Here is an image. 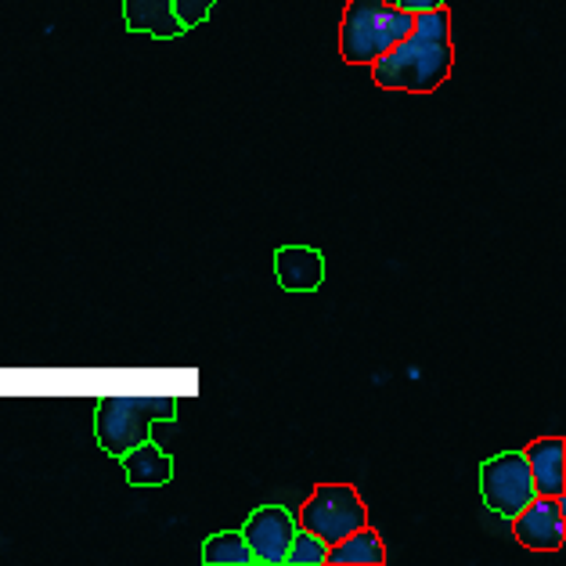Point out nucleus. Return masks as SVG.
Returning a JSON list of instances; mask_svg holds the SVG:
<instances>
[{
	"mask_svg": "<svg viewBox=\"0 0 566 566\" xmlns=\"http://www.w3.org/2000/svg\"><path fill=\"white\" fill-rule=\"evenodd\" d=\"M296 527H300V523H296V516L289 513L285 505H260L256 513L245 520V527H242L245 545H250V552H253V563H260V566H282Z\"/></svg>",
	"mask_w": 566,
	"mask_h": 566,
	"instance_id": "0eeeda50",
	"label": "nucleus"
},
{
	"mask_svg": "<svg viewBox=\"0 0 566 566\" xmlns=\"http://www.w3.org/2000/svg\"><path fill=\"white\" fill-rule=\"evenodd\" d=\"M202 563L206 566H253V552L245 545L242 531H220L206 537Z\"/></svg>",
	"mask_w": 566,
	"mask_h": 566,
	"instance_id": "ddd939ff",
	"label": "nucleus"
},
{
	"mask_svg": "<svg viewBox=\"0 0 566 566\" xmlns=\"http://www.w3.org/2000/svg\"><path fill=\"white\" fill-rule=\"evenodd\" d=\"M325 566H386V545L365 523L361 531H354L347 537H339L336 545H328Z\"/></svg>",
	"mask_w": 566,
	"mask_h": 566,
	"instance_id": "f8f14e48",
	"label": "nucleus"
},
{
	"mask_svg": "<svg viewBox=\"0 0 566 566\" xmlns=\"http://www.w3.org/2000/svg\"><path fill=\"white\" fill-rule=\"evenodd\" d=\"M513 534L531 552H559L566 545V494H534L513 516Z\"/></svg>",
	"mask_w": 566,
	"mask_h": 566,
	"instance_id": "423d86ee",
	"label": "nucleus"
},
{
	"mask_svg": "<svg viewBox=\"0 0 566 566\" xmlns=\"http://www.w3.org/2000/svg\"><path fill=\"white\" fill-rule=\"evenodd\" d=\"M325 556H328V545L322 542V537L311 534V531H303V527H296L282 566H325Z\"/></svg>",
	"mask_w": 566,
	"mask_h": 566,
	"instance_id": "4468645a",
	"label": "nucleus"
},
{
	"mask_svg": "<svg viewBox=\"0 0 566 566\" xmlns=\"http://www.w3.org/2000/svg\"><path fill=\"white\" fill-rule=\"evenodd\" d=\"M177 419V400L174 397H105L94 411V437H98L102 451L113 459L127 454L142 440L151 437L156 422Z\"/></svg>",
	"mask_w": 566,
	"mask_h": 566,
	"instance_id": "7ed1b4c3",
	"label": "nucleus"
},
{
	"mask_svg": "<svg viewBox=\"0 0 566 566\" xmlns=\"http://www.w3.org/2000/svg\"><path fill=\"white\" fill-rule=\"evenodd\" d=\"M371 80L382 91L433 94L454 69V40H451V11L433 8L411 22V30L397 44L368 65Z\"/></svg>",
	"mask_w": 566,
	"mask_h": 566,
	"instance_id": "f257e3e1",
	"label": "nucleus"
},
{
	"mask_svg": "<svg viewBox=\"0 0 566 566\" xmlns=\"http://www.w3.org/2000/svg\"><path fill=\"white\" fill-rule=\"evenodd\" d=\"M296 523L303 531L322 537L325 545H336L339 537L361 531L368 523V505L350 483H317L307 505L300 509Z\"/></svg>",
	"mask_w": 566,
	"mask_h": 566,
	"instance_id": "20e7f679",
	"label": "nucleus"
},
{
	"mask_svg": "<svg viewBox=\"0 0 566 566\" xmlns=\"http://www.w3.org/2000/svg\"><path fill=\"white\" fill-rule=\"evenodd\" d=\"M416 15L394 0H347L339 25V54L347 65H371L411 30Z\"/></svg>",
	"mask_w": 566,
	"mask_h": 566,
	"instance_id": "f03ea898",
	"label": "nucleus"
},
{
	"mask_svg": "<svg viewBox=\"0 0 566 566\" xmlns=\"http://www.w3.org/2000/svg\"><path fill=\"white\" fill-rule=\"evenodd\" d=\"M523 459L531 465L534 494H566V440L537 437L523 448Z\"/></svg>",
	"mask_w": 566,
	"mask_h": 566,
	"instance_id": "1a4fd4ad",
	"label": "nucleus"
},
{
	"mask_svg": "<svg viewBox=\"0 0 566 566\" xmlns=\"http://www.w3.org/2000/svg\"><path fill=\"white\" fill-rule=\"evenodd\" d=\"M400 11H408V15H422V11H433V8H444L448 0H394Z\"/></svg>",
	"mask_w": 566,
	"mask_h": 566,
	"instance_id": "dca6fc26",
	"label": "nucleus"
},
{
	"mask_svg": "<svg viewBox=\"0 0 566 566\" xmlns=\"http://www.w3.org/2000/svg\"><path fill=\"white\" fill-rule=\"evenodd\" d=\"M123 22L130 33H148L156 40H177L188 33L177 19L174 0H123Z\"/></svg>",
	"mask_w": 566,
	"mask_h": 566,
	"instance_id": "9d476101",
	"label": "nucleus"
},
{
	"mask_svg": "<svg viewBox=\"0 0 566 566\" xmlns=\"http://www.w3.org/2000/svg\"><path fill=\"white\" fill-rule=\"evenodd\" d=\"M480 494H483V505H488L494 516L513 520L520 509L534 499L531 465L523 459V451L491 454V459L480 465Z\"/></svg>",
	"mask_w": 566,
	"mask_h": 566,
	"instance_id": "39448f33",
	"label": "nucleus"
},
{
	"mask_svg": "<svg viewBox=\"0 0 566 566\" xmlns=\"http://www.w3.org/2000/svg\"><path fill=\"white\" fill-rule=\"evenodd\" d=\"M274 279L285 293H314L325 282V256L314 245H282L274 250Z\"/></svg>",
	"mask_w": 566,
	"mask_h": 566,
	"instance_id": "6e6552de",
	"label": "nucleus"
},
{
	"mask_svg": "<svg viewBox=\"0 0 566 566\" xmlns=\"http://www.w3.org/2000/svg\"><path fill=\"white\" fill-rule=\"evenodd\" d=\"M217 0H174L177 8V19L185 22V30H196V25H202L206 19H210Z\"/></svg>",
	"mask_w": 566,
	"mask_h": 566,
	"instance_id": "2eb2a0df",
	"label": "nucleus"
},
{
	"mask_svg": "<svg viewBox=\"0 0 566 566\" xmlns=\"http://www.w3.org/2000/svg\"><path fill=\"white\" fill-rule=\"evenodd\" d=\"M119 462L130 488H163V483L174 480V459L151 440H142L127 454H119Z\"/></svg>",
	"mask_w": 566,
	"mask_h": 566,
	"instance_id": "9b49d317",
	"label": "nucleus"
}]
</instances>
